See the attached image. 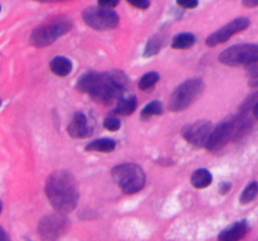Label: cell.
Returning a JSON list of instances; mask_svg holds the SVG:
<instances>
[{
  "instance_id": "obj_17",
  "label": "cell",
  "mask_w": 258,
  "mask_h": 241,
  "mask_svg": "<svg viewBox=\"0 0 258 241\" xmlns=\"http://www.w3.org/2000/svg\"><path fill=\"white\" fill-rule=\"evenodd\" d=\"M116 148V142L111 138H101V140L92 141L90 145H87L86 150L92 151V152H102L108 153L112 152Z\"/></svg>"
},
{
  "instance_id": "obj_27",
  "label": "cell",
  "mask_w": 258,
  "mask_h": 241,
  "mask_svg": "<svg viewBox=\"0 0 258 241\" xmlns=\"http://www.w3.org/2000/svg\"><path fill=\"white\" fill-rule=\"evenodd\" d=\"M98 5L101 8H106V9H112V8L117 7L120 0H97Z\"/></svg>"
},
{
  "instance_id": "obj_9",
  "label": "cell",
  "mask_w": 258,
  "mask_h": 241,
  "mask_svg": "<svg viewBox=\"0 0 258 241\" xmlns=\"http://www.w3.org/2000/svg\"><path fill=\"white\" fill-rule=\"evenodd\" d=\"M234 133H236V120L228 119L219 123L214 130H212L211 136L206 143L207 150L211 152L222 150L231 140H234Z\"/></svg>"
},
{
  "instance_id": "obj_10",
  "label": "cell",
  "mask_w": 258,
  "mask_h": 241,
  "mask_svg": "<svg viewBox=\"0 0 258 241\" xmlns=\"http://www.w3.org/2000/svg\"><path fill=\"white\" fill-rule=\"evenodd\" d=\"M248 27L249 20L247 18H237V19L232 20L231 23L224 25L223 28L214 32L212 35H209L207 38L206 44L208 47H217V45L222 44V43H226L229 38H232L237 33H241L243 30H246Z\"/></svg>"
},
{
  "instance_id": "obj_2",
  "label": "cell",
  "mask_w": 258,
  "mask_h": 241,
  "mask_svg": "<svg viewBox=\"0 0 258 241\" xmlns=\"http://www.w3.org/2000/svg\"><path fill=\"white\" fill-rule=\"evenodd\" d=\"M45 195L57 212L68 213L75 210L80 195L72 173L64 170L50 173L45 182Z\"/></svg>"
},
{
  "instance_id": "obj_23",
  "label": "cell",
  "mask_w": 258,
  "mask_h": 241,
  "mask_svg": "<svg viewBox=\"0 0 258 241\" xmlns=\"http://www.w3.org/2000/svg\"><path fill=\"white\" fill-rule=\"evenodd\" d=\"M247 77H248L249 87H258V60L247 65Z\"/></svg>"
},
{
  "instance_id": "obj_18",
  "label": "cell",
  "mask_w": 258,
  "mask_h": 241,
  "mask_svg": "<svg viewBox=\"0 0 258 241\" xmlns=\"http://www.w3.org/2000/svg\"><path fill=\"white\" fill-rule=\"evenodd\" d=\"M196 43V37L190 33H181V34H178L174 37L173 43H171V47L174 49H188V48H191Z\"/></svg>"
},
{
  "instance_id": "obj_12",
  "label": "cell",
  "mask_w": 258,
  "mask_h": 241,
  "mask_svg": "<svg viewBox=\"0 0 258 241\" xmlns=\"http://www.w3.org/2000/svg\"><path fill=\"white\" fill-rule=\"evenodd\" d=\"M67 132L73 138H87L92 135V127L90 126L87 117L83 113L78 112L68 125Z\"/></svg>"
},
{
  "instance_id": "obj_21",
  "label": "cell",
  "mask_w": 258,
  "mask_h": 241,
  "mask_svg": "<svg viewBox=\"0 0 258 241\" xmlns=\"http://www.w3.org/2000/svg\"><path fill=\"white\" fill-rule=\"evenodd\" d=\"M160 79V75L159 73L156 72H150V73H146L145 75L141 77V79L139 80V88L141 90H146V89H150L151 87L156 84Z\"/></svg>"
},
{
  "instance_id": "obj_24",
  "label": "cell",
  "mask_w": 258,
  "mask_h": 241,
  "mask_svg": "<svg viewBox=\"0 0 258 241\" xmlns=\"http://www.w3.org/2000/svg\"><path fill=\"white\" fill-rule=\"evenodd\" d=\"M103 127L107 131H111V132H115L118 128L121 127V122L118 118L116 117H107L105 120H103Z\"/></svg>"
},
{
  "instance_id": "obj_32",
  "label": "cell",
  "mask_w": 258,
  "mask_h": 241,
  "mask_svg": "<svg viewBox=\"0 0 258 241\" xmlns=\"http://www.w3.org/2000/svg\"><path fill=\"white\" fill-rule=\"evenodd\" d=\"M39 3H55V2H64V0H35Z\"/></svg>"
},
{
  "instance_id": "obj_11",
  "label": "cell",
  "mask_w": 258,
  "mask_h": 241,
  "mask_svg": "<svg viewBox=\"0 0 258 241\" xmlns=\"http://www.w3.org/2000/svg\"><path fill=\"white\" fill-rule=\"evenodd\" d=\"M212 132V123L208 120H197L191 125L186 126L183 130V137L186 142L197 146V147H206Z\"/></svg>"
},
{
  "instance_id": "obj_15",
  "label": "cell",
  "mask_w": 258,
  "mask_h": 241,
  "mask_svg": "<svg viewBox=\"0 0 258 241\" xmlns=\"http://www.w3.org/2000/svg\"><path fill=\"white\" fill-rule=\"evenodd\" d=\"M49 68L58 77H66L72 72V62L66 57H55L50 60Z\"/></svg>"
},
{
  "instance_id": "obj_30",
  "label": "cell",
  "mask_w": 258,
  "mask_h": 241,
  "mask_svg": "<svg viewBox=\"0 0 258 241\" xmlns=\"http://www.w3.org/2000/svg\"><path fill=\"white\" fill-rule=\"evenodd\" d=\"M243 5L247 8L258 7V0H243Z\"/></svg>"
},
{
  "instance_id": "obj_25",
  "label": "cell",
  "mask_w": 258,
  "mask_h": 241,
  "mask_svg": "<svg viewBox=\"0 0 258 241\" xmlns=\"http://www.w3.org/2000/svg\"><path fill=\"white\" fill-rule=\"evenodd\" d=\"M176 3L184 9H194L198 7V0H176Z\"/></svg>"
},
{
  "instance_id": "obj_26",
  "label": "cell",
  "mask_w": 258,
  "mask_h": 241,
  "mask_svg": "<svg viewBox=\"0 0 258 241\" xmlns=\"http://www.w3.org/2000/svg\"><path fill=\"white\" fill-rule=\"evenodd\" d=\"M127 3H130L133 7L138 8V9H148L149 5H150V0H127Z\"/></svg>"
},
{
  "instance_id": "obj_4",
  "label": "cell",
  "mask_w": 258,
  "mask_h": 241,
  "mask_svg": "<svg viewBox=\"0 0 258 241\" xmlns=\"http://www.w3.org/2000/svg\"><path fill=\"white\" fill-rule=\"evenodd\" d=\"M72 29V22L67 18H59L49 23L40 25L30 34V44L35 48L48 47L53 44L58 38L63 37Z\"/></svg>"
},
{
  "instance_id": "obj_6",
  "label": "cell",
  "mask_w": 258,
  "mask_h": 241,
  "mask_svg": "<svg viewBox=\"0 0 258 241\" xmlns=\"http://www.w3.org/2000/svg\"><path fill=\"white\" fill-rule=\"evenodd\" d=\"M219 62L229 67L248 65L258 60V45L238 44L228 48L219 55Z\"/></svg>"
},
{
  "instance_id": "obj_31",
  "label": "cell",
  "mask_w": 258,
  "mask_h": 241,
  "mask_svg": "<svg viewBox=\"0 0 258 241\" xmlns=\"http://www.w3.org/2000/svg\"><path fill=\"white\" fill-rule=\"evenodd\" d=\"M252 110H253V114H254V117H256L257 119H258V102L256 103V104L253 105V108H252Z\"/></svg>"
},
{
  "instance_id": "obj_34",
  "label": "cell",
  "mask_w": 258,
  "mask_h": 241,
  "mask_svg": "<svg viewBox=\"0 0 258 241\" xmlns=\"http://www.w3.org/2000/svg\"><path fill=\"white\" fill-rule=\"evenodd\" d=\"M0 105H2V100H0Z\"/></svg>"
},
{
  "instance_id": "obj_8",
  "label": "cell",
  "mask_w": 258,
  "mask_h": 241,
  "mask_svg": "<svg viewBox=\"0 0 258 241\" xmlns=\"http://www.w3.org/2000/svg\"><path fill=\"white\" fill-rule=\"evenodd\" d=\"M68 228V220L63 213L48 215L40 220L38 231L43 241H55L59 238Z\"/></svg>"
},
{
  "instance_id": "obj_3",
  "label": "cell",
  "mask_w": 258,
  "mask_h": 241,
  "mask_svg": "<svg viewBox=\"0 0 258 241\" xmlns=\"http://www.w3.org/2000/svg\"><path fill=\"white\" fill-rule=\"evenodd\" d=\"M112 178L125 193H136L145 185V173L135 163H123L112 168Z\"/></svg>"
},
{
  "instance_id": "obj_14",
  "label": "cell",
  "mask_w": 258,
  "mask_h": 241,
  "mask_svg": "<svg viewBox=\"0 0 258 241\" xmlns=\"http://www.w3.org/2000/svg\"><path fill=\"white\" fill-rule=\"evenodd\" d=\"M138 107V100L135 95H122L117 99V104L115 107V114L130 115L133 114Z\"/></svg>"
},
{
  "instance_id": "obj_5",
  "label": "cell",
  "mask_w": 258,
  "mask_h": 241,
  "mask_svg": "<svg viewBox=\"0 0 258 241\" xmlns=\"http://www.w3.org/2000/svg\"><path fill=\"white\" fill-rule=\"evenodd\" d=\"M203 90L204 83L199 78L185 80L171 94L170 100H169V109L171 112H181L186 109L193 104L197 98L201 97Z\"/></svg>"
},
{
  "instance_id": "obj_29",
  "label": "cell",
  "mask_w": 258,
  "mask_h": 241,
  "mask_svg": "<svg viewBox=\"0 0 258 241\" xmlns=\"http://www.w3.org/2000/svg\"><path fill=\"white\" fill-rule=\"evenodd\" d=\"M0 241H10L9 235L7 233V231L0 226Z\"/></svg>"
},
{
  "instance_id": "obj_16",
  "label": "cell",
  "mask_w": 258,
  "mask_h": 241,
  "mask_svg": "<svg viewBox=\"0 0 258 241\" xmlns=\"http://www.w3.org/2000/svg\"><path fill=\"white\" fill-rule=\"evenodd\" d=\"M212 181H213L212 173L208 170H206V168H199V170L194 171V173L190 177L191 185L196 188L208 187L212 183Z\"/></svg>"
},
{
  "instance_id": "obj_1",
  "label": "cell",
  "mask_w": 258,
  "mask_h": 241,
  "mask_svg": "<svg viewBox=\"0 0 258 241\" xmlns=\"http://www.w3.org/2000/svg\"><path fill=\"white\" fill-rule=\"evenodd\" d=\"M76 88L80 92L87 93L96 102L111 104L123 95L127 88V78L117 70L107 73L90 72L78 79Z\"/></svg>"
},
{
  "instance_id": "obj_22",
  "label": "cell",
  "mask_w": 258,
  "mask_h": 241,
  "mask_svg": "<svg viewBox=\"0 0 258 241\" xmlns=\"http://www.w3.org/2000/svg\"><path fill=\"white\" fill-rule=\"evenodd\" d=\"M257 195H258V183L252 182L244 188L239 200H241V203H249L251 201H253L254 198L257 197Z\"/></svg>"
},
{
  "instance_id": "obj_7",
  "label": "cell",
  "mask_w": 258,
  "mask_h": 241,
  "mask_svg": "<svg viewBox=\"0 0 258 241\" xmlns=\"http://www.w3.org/2000/svg\"><path fill=\"white\" fill-rule=\"evenodd\" d=\"M82 18L88 27L96 30L113 29L117 27L120 22L117 13L113 12L112 9H106L101 7L87 8L82 13Z\"/></svg>"
},
{
  "instance_id": "obj_13",
  "label": "cell",
  "mask_w": 258,
  "mask_h": 241,
  "mask_svg": "<svg viewBox=\"0 0 258 241\" xmlns=\"http://www.w3.org/2000/svg\"><path fill=\"white\" fill-rule=\"evenodd\" d=\"M248 226H247L246 221H238V222L233 223L229 226L228 228L222 231L218 236L219 241H238L243 237L247 233Z\"/></svg>"
},
{
  "instance_id": "obj_35",
  "label": "cell",
  "mask_w": 258,
  "mask_h": 241,
  "mask_svg": "<svg viewBox=\"0 0 258 241\" xmlns=\"http://www.w3.org/2000/svg\"><path fill=\"white\" fill-rule=\"evenodd\" d=\"M0 9H2V8H0Z\"/></svg>"
},
{
  "instance_id": "obj_19",
  "label": "cell",
  "mask_w": 258,
  "mask_h": 241,
  "mask_svg": "<svg viewBox=\"0 0 258 241\" xmlns=\"http://www.w3.org/2000/svg\"><path fill=\"white\" fill-rule=\"evenodd\" d=\"M163 114V104H161L159 100H153L149 104H146L144 107V109L141 110V119L148 120L149 118H151L153 115H160Z\"/></svg>"
},
{
  "instance_id": "obj_20",
  "label": "cell",
  "mask_w": 258,
  "mask_h": 241,
  "mask_svg": "<svg viewBox=\"0 0 258 241\" xmlns=\"http://www.w3.org/2000/svg\"><path fill=\"white\" fill-rule=\"evenodd\" d=\"M163 38L160 37V35H155V37L151 38L150 40L148 42V44H146V48H145V52H144V57H153V55L158 54L159 52H160L161 47H163Z\"/></svg>"
},
{
  "instance_id": "obj_33",
  "label": "cell",
  "mask_w": 258,
  "mask_h": 241,
  "mask_svg": "<svg viewBox=\"0 0 258 241\" xmlns=\"http://www.w3.org/2000/svg\"><path fill=\"white\" fill-rule=\"evenodd\" d=\"M2 210H3V205H2V202H0V212H2Z\"/></svg>"
},
{
  "instance_id": "obj_28",
  "label": "cell",
  "mask_w": 258,
  "mask_h": 241,
  "mask_svg": "<svg viewBox=\"0 0 258 241\" xmlns=\"http://www.w3.org/2000/svg\"><path fill=\"white\" fill-rule=\"evenodd\" d=\"M229 188H231V183L228 182H222L221 186H219V191H221V193L228 192Z\"/></svg>"
}]
</instances>
